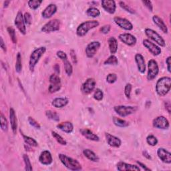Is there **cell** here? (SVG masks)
Segmentation results:
<instances>
[{
  "label": "cell",
  "instance_id": "cell-1",
  "mask_svg": "<svg viewBox=\"0 0 171 171\" xmlns=\"http://www.w3.org/2000/svg\"><path fill=\"white\" fill-rule=\"evenodd\" d=\"M171 88V78L168 76L162 77L158 79L156 84V92L159 96H165Z\"/></svg>",
  "mask_w": 171,
  "mask_h": 171
},
{
  "label": "cell",
  "instance_id": "cell-2",
  "mask_svg": "<svg viewBox=\"0 0 171 171\" xmlns=\"http://www.w3.org/2000/svg\"><path fill=\"white\" fill-rule=\"evenodd\" d=\"M58 157L62 164L68 170L72 171H78L82 169L81 164L77 160L69 157L64 154H59Z\"/></svg>",
  "mask_w": 171,
  "mask_h": 171
},
{
  "label": "cell",
  "instance_id": "cell-3",
  "mask_svg": "<svg viewBox=\"0 0 171 171\" xmlns=\"http://www.w3.org/2000/svg\"><path fill=\"white\" fill-rule=\"evenodd\" d=\"M100 25L96 20H88L80 24L76 29V34L78 37H84L90 29H94Z\"/></svg>",
  "mask_w": 171,
  "mask_h": 171
},
{
  "label": "cell",
  "instance_id": "cell-4",
  "mask_svg": "<svg viewBox=\"0 0 171 171\" xmlns=\"http://www.w3.org/2000/svg\"><path fill=\"white\" fill-rule=\"evenodd\" d=\"M46 51L45 47H40L34 50L31 54L29 60V68L31 72H34L35 66L38 64L40 59Z\"/></svg>",
  "mask_w": 171,
  "mask_h": 171
},
{
  "label": "cell",
  "instance_id": "cell-5",
  "mask_svg": "<svg viewBox=\"0 0 171 171\" xmlns=\"http://www.w3.org/2000/svg\"><path fill=\"white\" fill-rule=\"evenodd\" d=\"M114 110L118 115L124 118L135 113L138 110V107L133 106L119 105L114 107Z\"/></svg>",
  "mask_w": 171,
  "mask_h": 171
},
{
  "label": "cell",
  "instance_id": "cell-6",
  "mask_svg": "<svg viewBox=\"0 0 171 171\" xmlns=\"http://www.w3.org/2000/svg\"><path fill=\"white\" fill-rule=\"evenodd\" d=\"M148 74L147 78L148 81H152L157 76L159 72V67L157 61L155 60H150L148 63Z\"/></svg>",
  "mask_w": 171,
  "mask_h": 171
},
{
  "label": "cell",
  "instance_id": "cell-7",
  "mask_svg": "<svg viewBox=\"0 0 171 171\" xmlns=\"http://www.w3.org/2000/svg\"><path fill=\"white\" fill-rule=\"evenodd\" d=\"M144 33L148 38L154 41L155 43H157L161 47H164L166 45L165 40L163 38L161 35L158 34L157 32H155L154 30L150 28H146L144 30Z\"/></svg>",
  "mask_w": 171,
  "mask_h": 171
},
{
  "label": "cell",
  "instance_id": "cell-8",
  "mask_svg": "<svg viewBox=\"0 0 171 171\" xmlns=\"http://www.w3.org/2000/svg\"><path fill=\"white\" fill-rule=\"evenodd\" d=\"M60 21L58 19H54L49 21L48 22L44 24L42 28H41V31L44 33H51L58 31L60 28Z\"/></svg>",
  "mask_w": 171,
  "mask_h": 171
},
{
  "label": "cell",
  "instance_id": "cell-9",
  "mask_svg": "<svg viewBox=\"0 0 171 171\" xmlns=\"http://www.w3.org/2000/svg\"><path fill=\"white\" fill-rule=\"evenodd\" d=\"M152 125L154 128L157 129H161V130H167L170 126L169 121L167 118L163 116H160L155 118L153 122Z\"/></svg>",
  "mask_w": 171,
  "mask_h": 171
},
{
  "label": "cell",
  "instance_id": "cell-10",
  "mask_svg": "<svg viewBox=\"0 0 171 171\" xmlns=\"http://www.w3.org/2000/svg\"><path fill=\"white\" fill-rule=\"evenodd\" d=\"M100 43L98 41H93L87 45L85 51L86 55L88 58H92L94 57L98 49L100 47Z\"/></svg>",
  "mask_w": 171,
  "mask_h": 171
},
{
  "label": "cell",
  "instance_id": "cell-11",
  "mask_svg": "<svg viewBox=\"0 0 171 171\" xmlns=\"http://www.w3.org/2000/svg\"><path fill=\"white\" fill-rule=\"evenodd\" d=\"M15 25L17 27L19 32L22 35L26 34V27H25V23L24 22V15L22 12L19 11L15 18Z\"/></svg>",
  "mask_w": 171,
  "mask_h": 171
},
{
  "label": "cell",
  "instance_id": "cell-12",
  "mask_svg": "<svg viewBox=\"0 0 171 171\" xmlns=\"http://www.w3.org/2000/svg\"><path fill=\"white\" fill-rule=\"evenodd\" d=\"M143 45L154 56H159L161 54V48L148 39H145L143 40Z\"/></svg>",
  "mask_w": 171,
  "mask_h": 171
},
{
  "label": "cell",
  "instance_id": "cell-13",
  "mask_svg": "<svg viewBox=\"0 0 171 171\" xmlns=\"http://www.w3.org/2000/svg\"><path fill=\"white\" fill-rule=\"evenodd\" d=\"M114 22L120 28L126 30V31H131L133 29V25L126 18H123L120 17H115L114 18Z\"/></svg>",
  "mask_w": 171,
  "mask_h": 171
},
{
  "label": "cell",
  "instance_id": "cell-14",
  "mask_svg": "<svg viewBox=\"0 0 171 171\" xmlns=\"http://www.w3.org/2000/svg\"><path fill=\"white\" fill-rule=\"evenodd\" d=\"M118 38L122 43L128 46H134L136 44L137 40L134 35L129 33H124L119 35Z\"/></svg>",
  "mask_w": 171,
  "mask_h": 171
},
{
  "label": "cell",
  "instance_id": "cell-15",
  "mask_svg": "<svg viewBox=\"0 0 171 171\" xmlns=\"http://www.w3.org/2000/svg\"><path fill=\"white\" fill-rule=\"evenodd\" d=\"M96 82L94 78H88L84 84L82 86V91L84 94H89L90 93L94 91L96 87Z\"/></svg>",
  "mask_w": 171,
  "mask_h": 171
},
{
  "label": "cell",
  "instance_id": "cell-16",
  "mask_svg": "<svg viewBox=\"0 0 171 171\" xmlns=\"http://www.w3.org/2000/svg\"><path fill=\"white\" fill-rule=\"evenodd\" d=\"M101 4L103 9L108 13L114 14L115 13L116 5L114 0H102Z\"/></svg>",
  "mask_w": 171,
  "mask_h": 171
},
{
  "label": "cell",
  "instance_id": "cell-17",
  "mask_svg": "<svg viewBox=\"0 0 171 171\" xmlns=\"http://www.w3.org/2000/svg\"><path fill=\"white\" fill-rule=\"evenodd\" d=\"M39 161L43 165H50L53 163V158L51 152L47 150L41 152L39 157Z\"/></svg>",
  "mask_w": 171,
  "mask_h": 171
},
{
  "label": "cell",
  "instance_id": "cell-18",
  "mask_svg": "<svg viewBox=\"0 0 171 171\" xmlns=\"http://www.w3.org/2000/svg\"><path fill=\"white\" fill-rule=\"evenodd\" d=\"M157 155L160 160L164 163H171V154L167 150H166L164 148H159L157 150Z\"/></svg>",
  "mask_w": 171,
  "mask_h": 171
},
{
  "label": "cell",
  "instance_id": "cell-19",
  "mask_svg": "<svg viewBox=\"0 0 171 171\" xmlns=\"http://www.w3.org/2000/svg\"><path fill=\"white\" fill-rule=\"evenodd\" d=\"M105 137L106 142L110 147L114 148H119L121 146L122 141L119 138L107 132L105 133Z\"/></svg>",
  "mask_w": 171,
  "mask_h": 171
},
{
  "label": "cell",
  "instance_id": "cell-20",
  "mask_svg": "<svg viewBox=\"0 0 171 171\" xmlns=\"http://www.w3.org/2000/svg\"><path fill=\"white\" fill-rule=\"evenodd\" d=\"M57 9L58 8H57V6L55 4L51 3L48 5V6L44 9L42 13H41L42 18L44 19H50L56 13Z\"/></svg>",
  "mask_w": 171,
  "mask_h": 171
},
{
  "label": "cell",
  "instance_id": "cell-21",
  "mask_svg": "<svg viewBox=\"0 0 171 171\" xmlns=\"http://www.w3.org/2000/svg\"><path fill=\"white\" fill-rule=\"evenodd\" d=\"M138 71L141 74H144L146 72V64H145V60L143 56L141 54H136L134 57Z\"/></svg>",
  "mask_w": 171,
  "mask_h": 171
},
{
  "label": "cell",
  "instance_id": "cell-22",
  "mask_svg": "<svg viewBox=\"0 0 171 171\" xmlns=\"http://www.w3.org/2000/svg\"><path fill=\"white\" fill-rule=\"evenodd\" d=\"M80 132L83 136H84L86 139L89 140V141L94 142H98L100 141V138L98 137V136L90 130H89V129L82 128L80 129Z\"/></svg>",
  "mask_w": 171,
  "mask_h": 171
},
{
  "label": "cell",
  "instance_id": "cell-23",
  "mask_svg": "<svg viewBox=\"0 0 171 171\" xmlns=\"http://www.w3.org/2000/svg\"><path fill=\"white\" fill-rule=\"evenodd\" d=\"M116 168L119 171H126V170H136L140 171L141 168L136 165L126 163L124 162H119L116 164Z\"/></svg>",
  "mask_w": 171,
  "mask_h": 171
},
{
  "label": "cell",
  "instance_id": "cell-24",
  "mask_svg": "<svg viewBox=\"0 0 171 171\" xmlns=\"http://www.w3.org/2000/svg\"><path fill=\"white\" fill-rule=\"evenodd\" d=\"M56 127L58 128L59 130L67 134H70L74 131L73 124H72L71 122L69 121H66L59 123L58 124H57Z\"/></svg>",
  "mask_w": 171,
  "mask_h": 171
},
{
  "label": "cell",
  "instance_id": "cell-25",
  "mask_svg": "<svg viewBox=\"0 0 171 171\" xmlns=\"http://www.w3.org/2000/svg\"><path fill=\"white\" fill-rule=\"evenodd\" d=\"M9 120L10 124H11L12 131L14 134H16L17 129H18V120L15 112L13 108H11L9 109Z\"/></svg>",
  "mask_w": 171,
  "mask_h": 171
},
{
  "label": "cell",
  "instance_id": "cell-26",
  "mask_svg": "<svg viewBox=\"0 0 171 171\" xmlns=\"http://www.w3.org/2000/svg\"><path fill=\"white\" fill-rule=\"evenodd\" d=\"M152 21L163 33L168 34V27L162 18H160L159 16H158V15H154V16L152 17Z\"/></svg>",
  "mask_w": 171,
  "mask_h": 171
},
{
  "label": "cell",
  "instance_id": "cell-27",
  "mask_svg": "<svg viewBox=\"0 0 171 171\" xmlns=\"http://www.w3.org/2000/svg\"><path fill=\"white\" fill-rule=\"evenodd\" d=\"M69 100L66 98H56L51 102V105L56 108H61L68 104Z\"/></svg>",
  "mask_w": 171,
  "mask_h": 171
},
{
  "label": "cell",
  "instance_id": "cell-28",
  "mask_svg": "<svg viewBox=\"0 0 171 171\" xmlns=\"http://www.w3.org/2000/svg\"><path fill=\"white\" fill-rule=\"evenodd\" d=\"M108 46H109V50L110 51V54L112 55L115 54L118 48V41L115 37H110L108 40Z\"/></svg>",
  "mask_w": 171,
  "mask_h": 171
},
{
  "label": "cell",
  "instance_id": "cell-29",
  "mask_svg": "<svg viewBox=\"0 0 171 171\" xmlns=\"http://www.w3.org/2000/svg\"><path fill=\"white\" fill-rule=\"evenodd\" d=\"M83 154L84 155V157H86L88 159L90 160L92 162H98L99 161V157H98L95 152H93L90 149H84L83 151Z\"/></svg>",
  "mask_w": 171,
  "mask_h": 171
},
{
  "label": "cell",
  "instance_id": "cell-30",
  "mask_svg": "<svg viewBox=\"0 0 171 171\" xmlns=\"http://www.w3.org/2000/svg\"><path fill=\"white\" fill-rule=\"evenodd\" d=\"M113 123L115 124V125H116L118 127L120 128H125L129 126V122L125 120H123V119H121L120 118L118 117H114L113 119Z\"/></svg>",
  "mask_w": 171,
  "mask_h": 171
},
{
  "label": "cell",
  "instance_id": "cell-31",
  "mask_svg": "<svg viewBox=\"0 0 171 171\" xmlns=\"http://www.w3.org/2000/svg\"><path fill=\"white\" fill-rule=\"evenodd\" d=\"M22 135L23 136V139L25 143L27 145H28V146L32 147H37L38 146V142L36 141L34 138L26 135H24V134L22 133Z\"/></svg>",
  "mask_w": 171,
  "mask_h": 171
},
{
  "label": "cell",
  "instance_id": "cell-32",
  "mask_svg": "<svg viewBox=\"0 0 171 171\" xmlns=\"http://www.w3.org/2000/svg\"><path fill=\"white\" fill-rule=\"evenodd\" d=\"M86 14L88 16L95 18L100 16V11L99 9L94 7H91L86 10Z\"/></svg>",
  "mask_w": 171,
  "mask_h": 171
},
{
  "label": "cell",
  "instance_id": "cell-33",
  "mask_svg": "<svg viewBox=\"0 0 171 171\" xmlns=\"http://www.w3.org/2000/svg\"><path fill=\"white\" fill-rule=\"evenodd\" d=\"M45 116L48 118L50 119L51 120H54L56 122H58L60 120V116L56 112L52 110H47L45 112Z\"/></svg>",
  "mask_w": 171,
  "mask_h": 171
},
{
  "label": "cell",
  "instance_id": "cell-34",
  "mask_svg": "<svg viewBox=\"0 0 171 171\" xmlns=\"http://www.w3.org/2000/svg\"><path fill=\"white\" fill-rule=\"evenodd\" d=\"M15 71L18 73H20L22 70V56L20 53H18L16 56V62H15Z\"/></svg>",
  "mask_w": 171,
  "mask_h": 171
},
{
  "label": "cell",
  "instance_id": "cell-35",
  "mask_svg": "<svg viewBox=\"0 0 171 171\" xmlns=\"http://www.w3.org/2000/svg\"><path fill=\"white\" fill-rule=\"evenodd\" d=\"M63 61H64V68L66 73L68 76H70L72 74V72H73V67H72L70 62L68 60H64Z\"/></svg>",
  "mask_w": 171,
  "mask_h": 171
},
{
  "label": "cell",
  "instance_id": "cell-36",
  "mask_svg": "<svg viewBox=\"0 0 171 171\" xmlns=\"http://www.w3.org/2000/svg\"><path fill=\"white\" fill-rule=\"evenodd\" d=\"M0 120H1V128L2 130L5 132H7L8 131V122L7 119L3 115V113H1V116H0Z\"/></svg>",
  "mask_w": 171,
  "mask_h": 171
},
{
  "label": "cell",
  "instance_id": "cell-37",
  "mask_svg": "<svg viewBox=\"0 0 171 171\" xmlns=\"http://www.w3.org/2000/svg\"><path fill=\"white\" fill-rule=\"evenodd\" d=\"M118 64V60L117 57L115 55H111L110 56L108 57V58L104 62V65H113L115 66Z\"/></svg>",
  "mask_w": 171,
  "mask_h": 171
},
{
  "label": "cell",
  "instance_id": "cell-38",
  "mask_svg": "<svg viewBox=\"0 0 171 171\" xmlns=\"http://www.w3.org/2000/svg\"><path fill=\"white\" fill-rule=\"evenodd\" d=\"M51 135H52L54 138L60 145H62V146H66V145L67 144V142L59 134H58V133L54 132V131H52V132H51Z\"/></svg>",
  "mask_w": 171,
  "mask_h": 171
},
{
  "label": "cell",
  "instance_id": "cell-39",
  "mask_svg": "<svg viewBox=\"0 0 171 171\" xmlns=\"http://www.w3.org/2000/svg\"><path fill=\"white\" fill-rule=\"evenodd\" d=\"M43 1H39V0H29L28 2V6L32 9H37L42 3Z\"/></svg>",
  "mask_w": 171,
  "mask_h": 171
},
{
  "label": "cell",
  "instance_id": "cell-40",
  "mask_svg": "<svg viewBox=\"0 0 171 171\" xmlns=\"http://www.w3.org/2000/svg\"><path fill=\"white\" fill-rule=\"evenodd\" d=\"M23 160H24V163H25V170H28V171L33 170V168H32V164H31L29 158L27 154H24L23 155Z\"/></svg>",
  "mask_w": 171,
  "mask_h": 171
},
{
  "label": "cell",
  "instance_id": "cell-41",
  "mask_svg": "<svg viewBox=\"0 0 171 171\" xmlns=\"http://www.w3.org/2000/svg\"><path fill=\"white\" fill-rule=\"evenodd\" d=\"M147 142L148 145L151 147H154L158 144V139L156 136H154L152 134H150L147 137Z\"/></svg>",
  "mask_w": 171,
  "mask_h": 171
},
{
  "label": "cell",
  "instance_id": "cell-42",
  "mask_svg": "<svg viewBox=\"0 0 171 171\" xmlns=\"http://www.w3.org/2000/svg\"><path fill=\"white\" fill-rule=\"evenodd\" d=\"M8 32L10 36V38H11V40L12 41V42L15 44H17V37H16V34H15V31L13 28L12 27H8L7 28Z\"/></svg>",
  "mask_w": 171,
  "mask_h": 171
},
{
  "label": "cell",
  "instance_id": "cell-43",
  "mask_svg": "<svg viewBox=\"0 0 171 171\" xmlns=\"http://www.w3.org/2000/svg\"><path fill=\"white\" fill-rule=\"evenodd\" d=\"M119 6H120L124 10H125L126 12L128 13H130L131 14L135 13V11H134L132 8H131L124 2H119Z\"/></svg>",
  "mask_w": 171,
  "mask_h": 171
},
{
  "label": "cell",
  "instance_id": "cell-44",
  "mask_svg": "<svg viewBox=\"0 0 171 171\" xmlns=\"http://www.w3.org/2000/svg\"><path fill=\"white\" fill-rule=\"evenodd\" d=\"M93 97H94V98L96 100L101 101L103 99V98H104V93H103L102 90H100V88L96 89Z\"/></svg>",
  "mask_w": 171,
  "mask_h": 171
},
{
  "label": "cell",
  "instance_id": "cell-45",
  "mask_svg": "<svg viewBox=\"0 0 171 171\" xmlns=\"http://www.w3.org/2000/svg\"><path fill=\"white\" fill-rule=\"evenodd\" d=\"M61 88V84H50L49 88H48V90L50 93H55L58 92Z\"/></svg>",
  "mask_w": 171,
  "mask_h": 171
},
{
  "label": "cell",
  "instance_id": "cell-46",
  "mask_svg": "<svg viewBox=\"0 0 171 171\" xmlns=\"http://www.w3.org/2000/svg\"><path fill=\"white\" fill-rule=\"evenodd\" d=\"M50 84H61V78L56 74H51L50 77Z\"/></svg>",
  "mask_w": 171,
  "mask_h": 171
},
{
  "label": "cell",
  "instance_id": "cell-47",
  "mask_svg": "<svg viewBox=\"0 0 171 171\" xmlns=\"http://www.w3.org/2000/svg\"><path fill=\"white\" fill-rule=\"evenodd\" d=\"M117 75L115 73H111L108 74L106 76V82L109 84H114L117 80Z\"/></svg>",
  "mask_w": 171,
  "mask_h": 171
},
{
  "label": "cell",
  "instance_id": "cell-48",
  "mask_svg": "<svg viewBox=\"0 0 171 171\" xmlns=\"http://www.w3.org/2000/svg\"><path fill=\"white\" fill-rule=\"evenodd\" d=\"M132 88V86L131 84H130V83H128V84H126L125 88H124V94H125L127 98H131Z\"/></svg>",
  "mask_w": 171,
  "mask_h": 171
},
{
  "label": "cell",
  "instance_id": "cell-49",
  "mask_svg": "<svg viewBox=\"0 0 171 171\" xmlns=\"http://www.w3.org/2000/svg\"><path fill=\"white\" fill-rule=\"evenodd\" d=\"M28 122H29V124H30V125L32 126H33V127H34L35 128H36V129H40L41 128L40 124L32 117H30V116L28 117Z\"/></svg>",
  "mask_w": 171,
  "mask_h": 171
},
{
  "label": "cell",
  "instance_id": "cell-50",
  "mask_svg": "<svg viewBox=\"0 0 171 171\" xmlns=\"http://www.w3.org/2000/svg\"><path fill=\"white\" fill-rule=\"evenodd\" d=\"M24 19L25 24L30 25L32 22V17L31 14L28 12H25L24 15Z\"/></svg>",
  "mask_w": 171,
  "mask_h": 171
},
{
  "label": "cell",
  "instance_id": "cell-51",
  "mask_svg": "<svg viewBox=\"0 0 171 171\" xmlns=\"http://www.w3.org/2000/svg\"><path fill=\"white\" fill-rule=\"evenodd\" d=\"M56 56H58V58H59L62 61H64V60H68V56H67V54L64 52V51H61V50H60V51H57Z\"/></svg>",
  "mask_w": 171,
  "mask_h": 171
},
{
  "label": "cell",
  "instance_id": "cell-52",
  "mask_svg": "<svg viewBox=\"0 0 171 171\" xmlns=\"http://www.w3.org/2000/svg\"><path fill=\"white\" fill-rule=\"evenodd\" d=\"M110 29H111V26L110 25L108 24V25H103L102 28H100V32L103 34H107L110 32Z\"/></svg>",
  "mask_w": 171,
  "mask_h": 171
},
{
  "label": "cell",
  "instance_id": "cell-53",
  "mask_svg": "<svg viewBox=\"0 0 171 171\" xmlns=\"http://www.w3.org/2000/svg\"><path fill=\"white\" fill-rule=\"evenodd\" d=\"M142 3L144 4V6L147 8V9L149 10L150 12H152L153 11V6L151 1H142Z\"/></svg>",
  "mask_w": 171,
  "mask_h": 171
},
{
  "label": "cell",
  "instance_id": "cell-54",
  "mask_svg": "<svg viewBox=\"0 0 171 171\" xmlns=\"http://www.w3.org/2000/svg\"><path fill=\"white\" fill-rule=\"evenodd\" d=\"M70 54L71 59H72V61H73V63L74 64H77V57H76V55L75 51L74 50H71L70 51Z\"/></svg>",
  "mask_w": 171,
  "mask_h": 171
},
{
  "label": "cell",
  "instance_id": "cell-55",
  "mask_svg": "<svg viewBox=\"0 0 171 171\" xmlns=\"http://www.w3.org/2000/svg\"><path fill=\"white\" fill-rule=\"evenodd\" d=\"M170 63H171V57L168 56V58L166 59V64L167 65V70L169 73L171 72V70H170Z\"/></svg>",
  "mask_w": 171,
  "mask_h": 171
},
{
  "label": "cell",
  "instance_id": "cell-56",
  "mask_svg": "<svg viewBox=\"0 0 171 171\" xmlns=\"http://www.w3.org/2000/svg\"><path fill=\"white\" fill-rule=\"evenodd\" d=\"M0 46H1V48L3 50L4 52H6L7 51L6 45V44H5L4 41L2 37H1V38H0Z\"/></svg>",
  "mask_w": 171,
  "mask_h": 171
},
{
  "label": "cell",
  "instance_id": "cell-57",
  "mask_svg": "<svg viewBox=\"0 0 171 171\" xmlns=\"http://www.w3.org/2000/svg\"><path fill=\"white\" fill-rule=\"evenodd\" d=\"M136 163L138 164V165L140 167H141L143 170H147V171H150V170H151V169H150L149 168H148L146 165H145L144 164H143L141 162H140V161H136Z\"/></svg>",
  "mask_w": 171,
  "mask_h": 171
},
{
  "label": "cell",
  "instance_id": "cell-58",
  "mask_svg": "<svg viewBox=\"0 0 171 171\" xmlns=\"http://www.w3.org/2000/svg\"><path fill=\"white\" fill-rule=\"evenodd\" d=\"M54 71H55L56 74L59 75V74H60V66H59L58 64H56L54 66Z\"/></svg>",
  "mask_w": 171,
  "mask_h": 171
},
{
  "label": "cell",
  "instance_id": "cell-59",
  "mask_svg": "<svg viewBox=\"0 0 171 171\" xmlns=\"http://www.w3.org/2000/svg\"><path fill=\"white\" fill-rule=\"evenodd\" d=\"M165 109L168 111V113H170V103L169 102H166L164 103Z\"/></svg>",
  "mask_w": 171,
  "mask_h": 171
},
{
  "label": "cell",
  "instance_id": "cell-60",
  "mask_svg": "<svg viewBox=\"0 0 171 171\" xmlns=\"http://www.w3.org/2000/svg\"><path fill=\"white\" fill-rule=\"evenodd\" d=\"M142 154H143V156L144 157H146L147 159H149V160H151V155L149 154V153L147 151H143L142 152Z\"/></svg>",
  "mask_w": 171,
  "mask_h": 171
},
{
  "label": "cell",
  "instance_id": "cell-61",
  "mask_svg": "<svg viewBox=\"0 0 171 171\" xmlns=\"http://www.w3.org/2000/svg\"><path fill=\"white\" fill-rule=\"evenodd\" d=\"M10 2L9 1H6V2H4V8H8V6H9V4Z\"/></svg>",
  "mask_w": 171,
  "mask_h": 171
}]
</instances>
